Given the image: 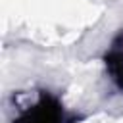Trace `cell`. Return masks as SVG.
Returning a JSON list of instances; mask_svg holds the SVG:
<instances>
[{
  "instance_id": "cell-1",
  "label": "cell",
  "mask_w": 123,
  "mask_h": 123,
  "mask_svg": "<svg viewBox=\"0 0 123 123\" xmlns=\"http://www.w3.org/2000/svg\"><path fill=\"white\" fill-rule=\"evenodd\" d=\"M17 123H62V108L54 98L44 96L29 111H25Z\"/></svg>"
},
{
  "instance_id": "cell-2",
  "label": "cell",
  "mask_w": 123,
  "mask_h": 123,
  "mask_svg": "<svg viewBox=\"0 0 123 123\" xmlns=\"http://www.w3.org/2000/svg\"><path fill=\"white\" fill-rule=\"evenodd\" d=\"M106 67H108L110 79L115 83L117 88L123 90V33L110 46L106 54Z\"/></svg>"
}]
</instances>
